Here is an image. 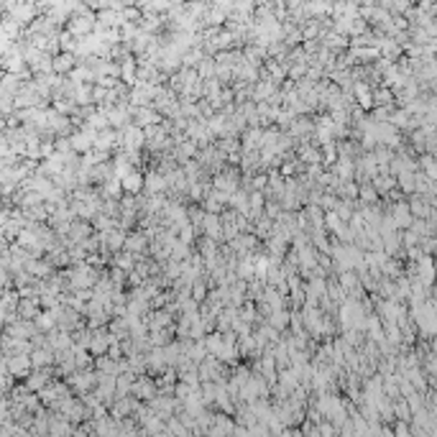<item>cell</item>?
I'll list each match as a JSON object with an SVG mask.
<instances>
[{"mask_svg": "<svg viewBox=\"0 0 437 437\" xmlns=\"http://www.w3.org/2000/svg\"><path fill=\"white\" fill-rule=\"evenodd\" d=\"M67 279H69V286H72V289H92V284H95L97 274H95V271L89 268L87 263H80L77 268H72V271H69Z\"/></svg>", "mask_w": 437, "mask_h": 437, "instance_id": "6da1fadb", "label": "cell"}, {"mask_svg": "<svg viewBox=\"0 0 437 437\" xmlns=\"http://www.w3.org/2000/svg\"><path fill=\"white\" fill-rule=\"evenodd\" d=\"M28 368H31V358H28V353H16V355L5 358V371L10 376H23V373H28Z\"/></svg>", "mask_w": 437, "mask_h": 437, "instance_id": "7a4b0ae2", "label": "cell"}, {"mask_svg": "<svg viewBox=\"0 0 437 437\" xmlns=\"http://www.w3.org/2000/svg\"><path fill=\"white\" fill-rule=\"evenodd\" d=\"M118 141H123L126 151H135V148H141V146H143L146 135H143L141 126H131V128L123 131V135H118Z\"/></svg>", "mask_w": 437, "mask_h": 437, "instance_id": "3957f363", "label": "cell"}, {"mask_svg": "<svg viewBox=\"0 0 437 437\" xmlns=\"http://www.w3.org/2000/svg\"><path fill=\"white\" fill-rule=\"evenodd\" d=\"M412 220H414V215L409 213V205L396 202L394 210H391V222H394V228H409Z\"/></svg>", "mask_w": 437, "mask_h": 437, "instance_id": "277c9868", "label": "cell"}, {"mask_svg": "<svg viewBox=\"0 0 437 437\" xmlns=\"http://www.w3.org/2000/svg\"><path fill=\"white\" fill-rule=\"evenodd\" d=\"M120 189H123V192H131V194H138V192L143 189V174L135 172V169H131L123 179H120Z\"/></svg>", "mask_w": 437, "mask_h": 437, "instance_id": "5b68a950", "label": "cell"}, {"mask_svg": "<svg viewBox=\"0 0 437 437\" xmlns=\"http://www.w3.org/2000/svg\"><path fill=\"white\" fill-rule=\"evenodd\" d=\"M95 381H97V373H89V371H82V373L69 376V384L77 389V391H82V394H87V391L95 386Z\"/></svg>", "mask_w": 437, "mask_h": 437, "instance_id": "8992f818", "label": "cell"}, {"mask_svg": "<svg viewBox=\"0 0 437 437\" xmlns=\"http://www.w3.org/2000/svg\"><path fill=\"white\" fill-rule=\"evenodd\" d=\"M202 225H205V233L207 238H220L222 235V220L218 218V213H205L202 215Z\"/></svg>", "mask_w": 437, "mask_h": 437, "instance_id": "52a82bcc", "label": "cell"}, {"mask_svg": "<svg viewBox=\"0 0 437 437\" xmlns=\"http://www.w3.org/2000/svg\"><path fill=\"white\" fill-rule=\"evenodd\" d=\"M143 187H148L151 194H159V192L167 189V176H161L159 172H151L148 176H143Z\"/></svg>", "mask_w": 437, "mask_h": 437, "instance_id": "ba28073f", "label": "cell"}, {"mask_svg": "<svg viewBox=\"0 0 437 437\" xmlns=\"http://www.w3.org/2000/svg\"><path fill=\"white\" fill-rule=\"evenodd\" d=\"M335 138V123L330 118H322L320 126H317V141L320 143H330Z\"/></svg>", "mask_w": 437, "mask_h": 437, "instance_id": "9c48e42d", "label": "cell"}, {"mask_svg": "<svg viewBox=\"0 0 437 437\" xmlns=\"http://www.w3.org/2000/svg\"><path fill=\"white\" fill-rule=\"evenodd\" d=\"M51 353H54V350L49 348V345H46V348H41V350H31V353H28V358H31V366H36V368H41V366H49L51 360H54V355H51Z\"/></svg>", "mask_w": 437, "mask_h": 437, "instance_id": "30bf717a", "label": "cell"}, {"mask_svg": "<svg viewBox=\"0 0 437 437\" xmlns=\"http://www.w3.org/2000/svg\"><path fill=\"white\" fill-rule=\"evenodd\" d=\"M238 187V174L235 172H228V174H218L215 176V189H222V192H233Z\"/></svg>", "mask_w": 437, "mask_h": 437, "instance_id": "8fae6325", "label": "cell"}, {"mask_svg": "<svg viewBox=\"0 0 437 437\" xmlns=\"http://www.w3.org/2000/svg\"><path fill=\"white\" fill-rule=\"evenodd\" d=\"M92 143H95L97 148H102V151H108V148H113V146L118 143V133H113V131H102V133H95Z\"/></svg>", "mask_w": 437, "mask_h": 437, "instance_id": "7c38bea8", "label": "cell"}, {"mask_svg": "<svg viewBox=\"0 0 437 437\" xmlns=\"http://www.w3.org/2000/svg\"><path fill=\"white\" fill-rule=\"evenodd\" d=\"M133 115H135V126H151L159 120L156 110H151V108H138V110H133Z\"/></svg>", "mask_w": 437, "mask_h": 437, "instance_id": "4fadbf2b", "label": "cell"}, {"mask_svg": "<svg viewBox=\"0 0 437 437\" xmlns=\"http://www.w3.org/2000/svg\"><path fill=\"white\" fill-rule=\"evenodd\" d=\"M131 394H133V396H141V399H151V396H154V384L148 381V379H146V381H138V384L133 381Z\"/></svg>", "mask_w": 437, "mask_h": 437, "instance_id": "5bb4252c", "label": "cell"}, {"mask_svg": "<svg viewBox=\"0 0 437 437\" xmlns=\"http://www.w3.org/2000/svg\"><path fill=\"white\" fill-rule=\"evenodd\" d=\"M102 243L108 246L110 251H118L120 246L126 243V233H123V230H113L110 235H102Z\"/></svg>", "mask_w": 437, "mask_h": 437, "instance_id": "9a60e30c", "label": "cell"}, {"mask_svg": "<svg viewBox=\"0 0 437 437\" xmlns=\"http://www.w3.org/2000/svg\"><path fill=\"white\" fill-rule=\"evenodd\" d=\"M105 113H108V126H123L128 120V110L126 108H110Z\"/></svg>", "mask_w": 437, "mask_h": 437, "instance_id": "2e32d148", "label": "cell"}, {"mask_svg": "<svg viewBox=\"0 0 437 437\" xmlns=\"http://www.w3.org/2000/svg\"><path fill=\"white\" fill-rule=\"evenodd\" d=\"M123 246H126L131 253H141V251L146 248V235H138V233H135V235L126 238V243H123Z\"/></svg>", "mask_w": 437, "mask_h": 437, "instance_id": "e0dca14e", "label": "cell"}, {"mask_svg": "<svg viewBox=\"0 0 437 437\" xmlns=\"http://www.w3.org/2000/svg\"><path fill=\"white\" fill-rule=\"evenodd\" d=\"M286 322H289V314H286L281 307H279V309H271V317H268V325H271V327L281 330Z\"/></svg>", "mask_w": 437, "mask_h": 437, "instance_id": "ac0fdd59", "label": "cell"}, {"mask_svg": "<svg viewBox=\"0 0 437 437\" xmlns=\"http://www.w3.org/2000/svg\"><path fill=\"white\" fill-rule=\"evenodd\" d=\"M133 409H135V404H133L131 399H123V401H118V404L113 406V417H115V419H123V417L131 414Z\"/></svg>", "mask_w": 437, "mask_h": 437, "instance_id": "d6986e66", "label": "cell"}, {"mask_svg": "<svg viewBox=\"0 0 437 437\" xmlns=\"http://www.w3.org/2000/svg\"><path fill=\"white\" fill-rule=\"evenodd\" d=\"M69 230H72V240H77V243L92 233V228H89L87 222H74V225H69Z\"/></svg>", "mask_w": 437, "mask_h": 437, "instance_id": "ffe728a7", "label": "cell"}, {"mask_svg": "<svg viewBox=\"0 0 437 437\" xmlns=\"http://www.w3.org/2000/svg\"><path fill=\"white\" fill-rule=\"evenodd\" d=\"M353 169H355V167H353V161H350L348 156H343V161L338 164V176L343 179V182H348V179L353 176Z\"/></svg>", "mask_w": 437, "mask_h": 437, "instance_id": "44dd1931", "label": "cell"}, {"mask_svg": "<svg viewBox=\"0 0 437 437\" xmlns=\"http://www.w3.org/2000/svg\"><path fill=\"white\" fill-rule=\"evenodd\" d=\"M355 95H358V100H360V105H363V108H373V97H371L368 87H366L363 82L355 85Z\"/></svg>", "mask_w": 437, "mask_h": 437, "instance_id": "7402d4cb", "label": "cell"}, {"mask_svg": "<svg viewBox=\"0 0 437 437\" xmlns=\"http://www.w3.org/2000/svg\"><path fill=\"white\" fill-rule=\"evenodd\" d=\"M268 268H271V261H268V259H256V261H253V276L266 279Z\"/></svg>", "mask_w": 437, "mask_h": 437, "instance_id": "603a6c76", "label": "cell"}, {"mask_svg": "<svg viewBox=\"0 0 437 437\" xmlns=\"http://www.w3.org/2000/svg\"><path fill=\"white\" fill-rule=\"evenodd\" d=\"M87 126L89 128H105V126H108V113H105V110L92 113V115H89V120H87Z\"/></svg>", "mask_w": 437, "mask_h": 437, "instance_id": "cb8c5ba5", "label": "cell"}, {"mask_svg": "<svg viewBox=\"0 0 437 437\" xmlns=\"http://www.w3.org/2000/svg\"><path fill=\"white\" fill-rule=\"evenodd\" d=\"M46 381H49L46 373H34L31 379H28V389H31V391H39V389L46 386Z\"/></svg>", "mask_w": 437, "mask_h": 437, "instance_id": "d4e9b609", "label": "cell"}, {"mask_svg": "<svg viewBox=\"0 0 437 437\" xmlns=\"http://www.w3.org/2000/svg\"><path fill=\"white\" fill-rule=\"evenodd\" d=\"M399 184L404 192H414V172H399Z\"/></svg>", "mask_w": 437, "mask_h": 437, "instance_id": "484cf974", "label": "cell"}, {"mask_svg": "<svg viewBox=\"0 0 437 437\" xmlns=\"http://www.w3.org/2000/svg\"><path fill=\"white\" fill-rule=\"evenodd\" d=\"M394 187H396V179H389V176L373 179V189L376 192H386V189H394Z\"/></svg>", "mask_w": 437, "mask_h": 437, "instance_id": "4316f807", "label": "cell"}, {"mask_svg": "<svg viewBox=\"0 0 437 437\" xmlns=\"http://www.w3.org/2000/svg\"><path fill=\"white\" fill-rule=\"evenodd\" d=\"M238 276H240V279H253V259H251V256L238 266Z\"/></svg>", "mask_w": 437, "mask_h": 437, "instance_id": "83f0119b", "label": "cell"}, {"mask_svg": "<svg viewBox=\"0 0 437 437\" xmlns=\"http://www.w3.org/2000/svg\"><path fill=\"white\" fill-rule=\"evenodd\" d=\"M358 194H360V200H363V202H379V192H376L373 187H368V184L360 187Z\"/></svg>", "mask_w": 437, "mask_h": 437, "instance_id": "f1b7e54d", "label": "cell"}, {"mask_svg": "<svg viewBox=\"0 0 437 437\" xmlns=\"http://www.w3.org/2000/svg\"><path fill=\"white\" fill-rule=\"evenodd\" d=\"M115 263H118V268H123V271H131L133 266H135V259L131 253H123V256H118L115 259Z\"/></svg>", "mask_w": 437, "mask_h": 437, "instance_id": "f546056e", "label": "cell"}, {"mask_svg": "<svg viewBox=\"0 0 437 437\" xmlns=\"http://www.w3.org/2000/svg\"><path fill=\"white\" fill-rule=\"evenodd\" d=\"M340 194L343 197H348V200H353V197H358V184H353L350 179H348V184H343V189H340Z\"/></svg>", "mask_w": 437, "mask_h": 437, "instance_id": "4dcf8cb0", "label": "cell"}, {"mask_svg": "<svg viewBox=\"0 0 437 437\" xmlns=\"http://www.w3.org/2000/svg\"><path fill=\"white\" fill-rule=\"evenodd\" d=\"M179 240H182V243H187V246L194 240V228H192L189 222H184V225H182V238H179Z\"/></svg>", "mask_w": 437, "mask_h": 437, "instance_id": "1f68e13d", "label": "cell"}, {"mask_svg": "<svg viewBox=\"0 0 437 437\" xmlns=\"http://www.w3.org/2000/svg\"><path fill=\"white\" fill-rule=\"evenodd\" d=\"M105 194H110V197H118V194H120V179L118 176L113 179V182L105 184Z\"/></svg>", "mask_w": 437, "mask_h": 437, "instance_id": "d6a6232c", "label": "cell"}, {"mask_svg": "<svg viewBox=\"0 0 437 437\" xmlns=\"http://www.w3.org/2000/svg\"><path fill=\"white\" fill-rule=\"evenodd\" d=\"M335 159H338V151H335L333 141H330V143H325V164H333Z\"/></svg>", "mask_w": 437, "mask_h": 437, "instance_id": "836d02e7", "label": "cell"}, {"mask_svg": "<svg viewBox=\"0 0 437 437\" xmlns=\"http://www.w3.org/2000/svg\"><path fill=\"white\" fill-rule=\"evenodd\" d=\"M192 284H194V289H192L194 292V302H202L205 299V284H200V281H192Z\"/></svg>", "mask_w": 437, "mask_h": 437, "instance_id": "e575fe53", "label": "cell"}, {"mask_svg": "<svg viewBox=\"0 0 437 437\" xmlns=\"http://www.w3.org/2000/svg\"><path fill=\"white\" fill-rule=\"evenodd\" d=\"M123 80H126V82H135V72H133V64H126V67H123Z\"/></svg>", "mask_w": 437, "mask_h": 437, "instance_id": "d590c367", "label": "cell"}, {"mask_svg": "<svg viewBox=\"0 0 437 437\" xmlns=\"http://www.w3.org/2000/svg\"><path fill=\"white\" fill-rule=\"evenodd\" d=\"M240 317H243V322H253V320H256V309L248 305V307L243 309V314H240Z\"/></svg>", "mask_w": 437, "mask_h": 437, "instance_id": "8d00e7d4", "label": "cell"}, {"mask_svg": "<svg viewBox=\"0 0 437 437\" xmlns=\"http://www.w3.org/2000/svg\"><path fill=\"white\" fill-rule=\"evenodd\" d=\"M391 100V92H386V89H381L379 95H373V102H379V105H384V102H389Z\"/></svg>", "mask_w": 437, "mask_h": 437, "instance_id": "74e56055", "label": "cell"}, {"mask_svg": "<svg viewBox=\"0 0 437 437\" xmlns=\"http://www.w3.org/2000/svg\"><path fill=\"white\" fill-rule=\"evenodd\" d=\"M67 67H72V59H69V56H62V59L56 62V69H59V72H67Z\"/></svg>", "mask_w": 437, "mask_h": 437, "instance_id": "f35d334b", "label": "cell"}, {"mask_svg": "<svg viewBox=\"0 0 437 437\" xmlns=\"http://www.w3.org/2000/svg\"><path fill=\"white\" fill-rule=\"evenodd\" d=\"M89 97H92V95L87 92V87H80V89H77V100H80V102H89Z\"/></svg>", "mask_w": 437, "mask_h": 437, "instance_id": "ab89813d", "label": "cell"}, {"mask_svg": "<svg viewBox=\"0 0 437 437\" xmlns=\"http://www.w3.org/2000/svg\"><path fill=\"white\" fill-rule=\"evenodd\" d=\"M266 182H268L266 176H256V179H253V187H256V189H263V187H266Z\"/></svg>", "mask_w": 437, "mask_h": 437, "instance_id": "60d3db41", "label": "cell"}, {"mask_svg": "<svg viewBox=\"0 0 437 437\" xmlns=\"http://www.w3.org/2000/svg\"><path fill=\"white\" fill-rule=\"evenodd\" d=\"M335 202H338V200H335V197H330V194H327V197L322 200V207H325V210H333V207H335Z\"/></svg>", "mask_w": 437, "mask_h": 437, "instance_id": "b9f144b4", "label": "cell"}, {"mask_svg": "<svg viewBox=\"0 0 437 437\" xmlns=\"http://www.w3.org/2000/svg\"><path fill=\"white\" fill-rule=\"evenodd\" d=\"M394 432H399V435H404V437H406V435H409V427H406V425H396V430H394Z\"/></svg>", "mask_w": 437, "mask_h": 437, "instance_id": "7bdbcfd3", "label": "cell"}]
</instances>
